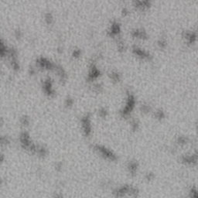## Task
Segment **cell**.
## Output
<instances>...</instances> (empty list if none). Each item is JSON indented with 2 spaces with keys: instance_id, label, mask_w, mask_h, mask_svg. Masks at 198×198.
<instances>
[{
  "instance_id": "1",
  "label": "cell",
  "mask_w": 198,
  "mask_h": 198,
  "mask_svg": "<svg viewBox=\"0 0 198 198\" xmlns=\"http://www.w3.org/2000/svg\"><path fill=\"white\" fill-rule=\"evenodd\" d=\"M83 124H84V129H85V131L86 132L87 135L90 133L91 132V128H90L89 125V120H88V118H85V119L83 120Z\"/></svg>"
}]
</instances>
